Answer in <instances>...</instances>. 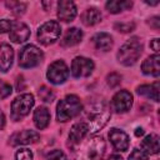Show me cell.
Segmentation results:
<instances>
[{
	"label": "cell",
	"mask_w": 160,
	"mask_h": 160,
	"mask_svg": "<svg viewBox=\"0 0 160 160\" xmlns=\"http://www.w3.org/2000/svg\"><path fill=\"white\" fill-rule=\"evenodd\" d=\"M84 119L81 120L88 129V135H94L100 131L110 119V110L105 101H91L84 109Z\"/></svg>",
	"instance_id": "6da1fadb"
},
{
	"label": "cell",
	"mask_w": 160,
	"mask_h": 160,
	"mask_svg": "<svg viewBox=\"0 0 160 160\" xmlns=\"http://www.w3.org/2000/svg\"><path fill=\"white\" fill-rule=\"evenodd\" d=\"M105 152V141L101 136H92L82 142L75 152V160H101Z\"/></svg>",
	"instance_id": "7a4b0ae2"
},
{
	"label": "cell",
	"mask_w": 160,
	"mask_h": 160,
	"mask_svg": "<svg viewBox=\"0 0 160 160\" xmlns=\"http://www.w3.org/2000/svg\"><path fill=\"white\" fill-rule=\"evenodd\" d=\"M81 111H82V104L80 99L76 95H66L64 99H61L58 102L56 118L59 121L65 122L81 114Z\"/></svg>",
	"instance_id": "3957f363"
},
{
	"label": "cell",
	"mask_w": 160,
	"mask_h": 160,
	"mask_svg": "<svg viewBox=\"0 0 160 160\" xmlns=\"http://www.w3.org/2000/svg\"><path fill=\"white\" fill-rule=\"evenodd\" d=\"M142 52V45L138 38L129 39L118 51V61L124 66L134 65Z\"/></svg>",
	"instance_id": "277c9868"
},
{
	"label": "cell",
	"mask_w": 160,
	"mask_h": 160,
	"mask_svg": "<svg viewBox=\"0 0 160 160\" xmlns=\"http://www.w3.org/2000/svg\"><path fill=\"white\" fill-rule=\"evenodd\" d=\"M42 59H44L42 51L32 44L25 45L19 52V65L24 69L38 66L42 61Z\"/></svg>",
	"instance_id": "5b68a950"
},
{
	"label": "cell",
	"mask_w": 160,
	"mask_h": 160,
	"mask_svg": "<svg viewBox=\"0 0 160 160\" xmlns=\"http://www.w3.org/2000/svg\"><path fill=\"white\" fill-rule=\"evenodd\" d=\"M34 96L31 94H21L11 104V119L15 121L25 118L34 106Z\"/></svg>",
	"instance_id": "8992f818"
},
{
	"label": "cell",
	"mask_w": 160,
	"mask_h": 160,
	"mask_svg": "<svg viewBox=\"0 0 160 160\" xmlns=\"http://www.w3.org/2000/svg\"><path fill=\"white\" fill-rule=\"evenodd\" d=\"M61 34V28L60 24L55 20H50L44 22L39 30H38V40L42 44V45H51L54 44L59 36Z\"/></svg>",
	"instance_id": "52a82bcc"
},
{
	"label": "cell",
	"mask_w": 160,
	"mask_h": 160,
	"mask_svg": "<svg viewBox=\"0 0 160 160\" xmlns=\"http://www.w3.org/2000/svg\"><path fill=\"white\" fill-rule=\"evenodd\" d=\"M46 78L51 84H62L69 78V68L62 60H56L48 68Z\"/></svg>",
	"instance_id": "ba28073f"
},
{
	"label": "cell",
	"mask_w": 160,
	"mask_h": 160,
	"mask_svg": "<svg viewBox=\"0 0 160 160\" xmlns=\"http://www.w3.org/2000/svg\"><path fill=\"white\" fill-rule=\"evenodd\" d=\"M132 95L126 91V90H120L118 91L112 99H111V102H110V106L111 109L115 111V112H126L131 109L132 106Z\"/></svg>",
	"instance_id": "9c48e42d"
},
{
	"label": "cell",
	"mask_w": 160,
	"mask_h": 160,
	"mask_svg": "<svg viewBox=\"0 0 160 160\" xmlns=\"http://www.w3.org/2000/svg\"><path fill=\"white\" fill-rule=\"evenodd\" d=\"M94 62L91 59L84 56H76L71 62V74L74 78H86L94 70Z\"/></svg>",
	"instance_id": "30bf717a"
},
{
	"label": "cell",
	"mask_w": 160,
	"mask_h": 160,
	"mask_svg": "<svg viewBox=\"0 0 160 160\" xmlns=\"http://www.w3.org/2000/svg\"><path fill=\"white\" fill-rule=\"evenodd\" d=\"M40 135L35 131V130H21L18 131L15 134L11 135L10 138V144L12 146H18V145H29V144H34L36 141H39Z\"/></svg>",
	"instance_id": "8fae6325"
},
{
	"label": "cell",
	"mask_w": 160,
	"mask_h": 160,
	"mask_svg": "<svg viewBox=\"0 0 160 160\" xmlns=\"http://www.w3.org/2000/svg\"><path fill=\"white\" fill-rule=\"evenodd\" d=\"M109 139L112 144V146L115 148V150L118 151H126L129 149V136L125 131L120 130V129H116V128H112L110 131H109Z\"/></svg>",
	"instance_id": "7c38bea8"
},
{
	"label": "cell",
	"mask_w": 160,
	"mask_h": 160,
	"mask_svg": "<svg viewBox=\"0 0 160 160\" xmlns=\"http://www.w3.org/2000/svg\"><path fill=\"white\" fill-rule=\"evenodd\" d=\"M9 36L12 42H16V44L25 42L30 36V29L26 24H24L21 21L12 22V28L9 32Z\"/></svg>",
	"instance_id": "4fadbf2b"
},
{
	"label": "cell",
	"mask_w": 160,
	"mask_h": 160,
	"mask_svg": "<svg viewBox=\"0 0 160 160\" xmlns=\"http://www.w3.org/2000/svg\"><path fill=\"white\" fill-rule=\"evenodd\" d=\"M76 16V6L70 0H61L58 2V18L61 21H72Z\"/></svg>",
	"instance_id": "5bb4252c"
},
{
	"label": "cell",
	"mask_w": 160,
	"mask_h": 160,
	"mask_svg": "<svg viewBox=\"0 0 160 160\" xmlns=\"http://www.w3.org/2000/svg\"><path fill=\"white\" fill-rule=\"evenodd\" d=\"M14 60V50L9 44H0V71L10 70Z\"/></svg>",
	"instance_id": "9a60e30c"
},
{
	"label": "cell",
	"mask_w": 160,
	"mask_h": 160,
	"mask_svg": "<svg viewBox=\"0 0 160 160\" xmlns=\"http://www.w3.org/2000/svg\"><path fill=\"white\" fill-rule=\"evenodd\" d=\"M159 60L160 56L158 54L151 55L144 60L141 64V71L145 75H151V76H159L160 74V66H159Z\"/></svg>",
	"instance_id": "2e32d148"
},
{
	"label": "cell",
	"mask_w": 160,
	"mask_h": 160,
	"mask_svg": "<svg viewBox=\"0 0 160 160\" xmlns=\"http://www.w3.org/2000/svg\"><path fill=\"white\" fill-rule=\"evenodd\" d=\"M141 150L146 155H154L158 154L160 150V144H159V136L156 134H150L144 138V140L140 144Z\"/></svg>",
	"instance_id": "e0dca14e"
},
{
	"label": "cell",
	"mask_w": 160,
	"mask_h": 160,
	"mask_svg": "<svg viewBox=\"0 0 160 160\" xmlns=\"http://www.w3.org/2000/svg\"><path fill=\"white\" fill-rule=\"evenodd\" d=\"M82 39V31L78 28H70L66 30V32L64 34V36L61 38V46L69 48V46H74L76 44H79Z\"/></svg>",
	"instance_id": "ac0fdd59"
},
{
	"label": "cell",
	"mask_w": 160,
	"mask_h": 160,
	"mask_svg": "<svg viewBox=\"0 0 160 160\" xmlns=\"http://www.w3.org/2000/svg\"><path fill=\"white\" fill-rule=\"evenodd\" d=\"M50 122V112L48 108L45 106H39L34 111V124L39 130L45 129Z\"/></svg>",
	"instance_id": "d6986e66"
},
{
	"label": "cell",
	"mask_w": 160,
	"mask_h": 160,
	"mask_svg": "<svg viewBox=\"0 0 160 160\" xmlns=\"http://www.w3.org/2000/svg\"><path fill=\"white\" fill-rule=\"evenodd\" d=\"M88 135V129L85 126V124H82L81 121L76 122L72 125V128L70 129L69 132V141L71 144H79L82 141V139Z\"/></svg>",
	"instance_id": "ffe728a7"
},
{
	"label": "cell",
	"mask_w": 160,
	"mask_h": 160,
	"mask_svg": "<svg viewBox=\"0 0 160 160\" xmlns=\"http://www.w3.org/2000/svg\"><path fill=\"white\" fill-rule=\"evenodd\" d=\"M92 42L96 49L109 51L112 48V38L108 32H98L92 36Z\"/></svg>",
	"instance_id": "44dd1931"
},
{
	"label": "cell",
	"mask_w": 160,
	"mask_h": 160,
	"mask_svg": "<svg viewBox=\"0 0 160 160\" xmlns=\"http://www.w3.org/2000/svg\"><path fill=\"white\" fill-rule=\"evenodd\" d=\"M136 92L141 96H145L158 102L159 101V82L155 81L154 84H150V85H141L136 89Z\"/></svg>",
	"instance_id": "7402d4cb"
},
{
	"label": "cell",
	"mask_w": 160,
	"mask_h": 160,
	"mask_svg": "<svg viewBox=\"0 0 160 160\" xmlns=\"http://www.w3.org/2000/svg\"><path fill=\"white\" fill-rule=\"evenodd\" d=\"M81 21L86 26H92L101 21V12L96 8H89L82 12Z\"/></svg>",
	"instance_id": "603a6c76"
},
{
	"label": "cell",
	"mask_w": 160,
	"mask_h": 160,
	"mask_svg": "<svg viewBox=\"0 0 160 160\" xmlns=\"http://www.w3.org/2000/svg\"><path fill=\"white\" fill-rule=\"evenodd\" d=\"M106 10L111 14H118L124 10H128L132 6V1H128V0H110L106 2Z\"/></svg>",
	"instance_id": "cb8c5ba5"
},
{
	"label": "cell",
	"mask_w": 160,
	"mask_h": 160,
	"mask_svg": "<svg viewBox=\"0 0 160 160\" xmlns=\"http://www.w3.org/2000/svg\"><path fill=\"white\" fill-rule=\"evenodd\" d=\"M5 5L14 15H22L26 10V4L20 1H6Z\"/></svg>",
	"instance_id": "d4e9b609"
},
{
	"label": "cell",
	"mask_w": 160,
	"mask_h": 160,
	"mask_svg": "<svg viewBox=\"0 0 160 160\" xmlns=\"http://www.w3.org/2000/svg\"><path fill=\"white\" fill-rule=\"evenodd\" d=\"M38 94H39V98H40L42 101H45V102H51V101L54 100V98H55L54 91H52L51 89H49L48 86H45V85L39 89Z\"/></svg>",
	"instance_id": "484cf974"
},
{
	"label": "cell",
	"mask_w": 160,
	"mask_h": 160,
	"mask_svg": "<svg viewBox=\"0 0 160 160\" xmlns=\"http://www.w3.org/2000/svg\"><path fill=\"white\" fill-rule=\"evenodd\" d=\"M15 160H32V151L26 148L19 149L15 152Z\"/></svg>",
	"instance_id": "4316f807"
},
{
	"label": "cell",
	"mask_w": 160,
	"mask_h": 160,
	"mask_svg": "<svg viewBox=\"0 0 160 160\" xmlns=\"http://www.w3.org/2000/svg\"><path fill=\"white\" fill-rule=\"evenodd\" d=\"M12 92V88L10 84L5 82L4 80H0V100L6 99L8 96H10Z\"/></svg>",
	"instance_id": "83f0119b"
},
{
	"label": "cell",
	"mask_w": 160,
	"mask_h": 160,
	"mask_svg": "<svg viewBox=\"0 0 160 160\" xmlns=\"http://www.w3.org/2000/svg\"><path fill=\"white\" fill-rule=\"evenodd\" d=\"M115 30L120 31V32H130L135 29V24L134 22H116L114 25Z\"/></svg>",
	"instance_id": "f1b7e54d"
},
{
	"label": "cell",
	"mask_w": 160,
	"mask_h": 160,
	"mask_svg": "<svg viewBox=\"0 0 160 160\" xmlns=\"http://www.w3.org/2000/svg\"><path fill=\"white\" fill-rule=\"evenodd\" d=\"M106 81H108V85L110 88H115L121 82V75H119L118 72H111L108 75Z\"/></svg>",
	"instance_id": "f546056e"
},
{
	"label": "cell",
	"mask_w": 160,
	"mask_h": 160,
	"mask_svg": "<svg viewBox=\"0 0 160 160\" xmlns=\"http://www.w3.org/2000/svg\"><path fill=\"white\" fill-rule=\"evenodd\" d=\"M46 160H66V155L61 150L55 149V150H52L48 154Z\"/></svg>",
	"instance_id": "4dcf8cb0"
},
{
	"label": "cell",
	"mask_w": 160,
	"mask_h": 160,
	"mask_svg": "<svg viewBox=\"0 0 160 160\" xmlns=\"http://www.w3.org/2000/svg\"><path fill=\"white\" fill-rule=\"evenodd\" d=\"M128 160H148V155L142 151V150H139V149H134L129 156Z\"/></svg>",
	"instance_id": "1f68e13d"
},
{
	"label": "cell",
	"mask_w": 160,
	"mask_h": 160,
	"mask_svg": "<svg viewBox=\"0 0 160 160\" xmlns=\"http://www.w3.org/2000/svg\"><path fill=\"white\" fill-rule=\"evenodd\" d=\"M12 28V21L9 20V19H1L0 20V34H4V32H10Z\"/></svg>",
	"instance_id": "d6a6232c"
},
{
	"label": "cell",
	"mask_w": 160,
	"mask_h": 160,
	"mask_svg": "<svg viewBox=\"0 0 160 160\" xmlns=\"http://www.w3.org/2000/svg\"><path fill=\"white\" fill-rule=\"evenodd\" d=\"M148 24H149L152 29L159 30V28H160V18H159V16H152V18H150V19H149Z\"/></svg>",
	"instance_id": "836d02e7"
},
{
	"label": "cell",
	"mask_w": 160,
	"mask_h": 160,
	"mask_svg": "<svg viewBox=\"0 0 160 160\" xmlns=\"http://www.w3.org/2000/svg\"><path fill=\"white\" fill-rule=\"evenodd\" d=\"M150 48L158 54L159 52V39L158 38H155V39H152L151 41H150Z\"/></svg>",
	"instance_id": "e575fe53"
},
{
	"label": "cell",
	"mask_w": 160,
	"mask_h": 160,
	"mask_svg": "<svg viewBox=\"0 0 160 160\" xmlns=\"http://www.w3.org/2000/svg\"><path fill=\"white\" fill-rule=\"evenodd\" d=\"M5 128V115L4 112L0 110V130H2Z\"/></svg>",
	"instance_id": "d590c367"
},
{
	"label": "cell",
	"mask_w": 160,
	"mask_h": 160,
	"mask_svg": "<svg viewBox=\"0 0 160 160\" xmlns=\"http://www.w3.org/2000/svg\"><path fill=\"white\" fill-rule=\"evenodd\" d=\"M106 160H122V158H121L120 155H118V154H114V155H111L110 158H108Z\"/></svg>",
	"instance_id": "8d00e7d4"
},
{
	"label": "cell",
	"mask_w": 160,
	"mask_h": 160,
	"mask_svg": "<svg viewBox=\"0 0 160 160\" xmlns=\"http://www.w3.org/2000/svg\"><path fill=\"white\" fill-rule=\"evenodd\" d=\"M142 134H144L142 128H136V129H135V135H136V136H141Z\"/></svg>",
	"instance_id": "74e56055"
}]
</instances>
